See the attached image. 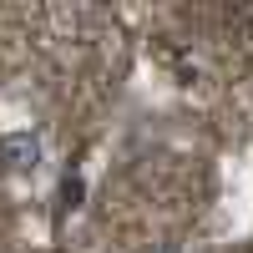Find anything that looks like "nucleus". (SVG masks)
Here are the masks:
<instances>
[{
  "label": "nucleus",
  "mask_w": 253,
  "mask_h": 253,
  "mask_svg": "<svg viewBox=\"0 0 253 253\" xmlns=\"http://www.w3.org/2000/svg\"><path fill=\"white\" fill-rule=\"evenodd\" d=\"M5 157H15V167H36V157H41V142L36 137H5Z\"/></svg>",
  "instance_id": "nucleus-1"
}]
</instances>
